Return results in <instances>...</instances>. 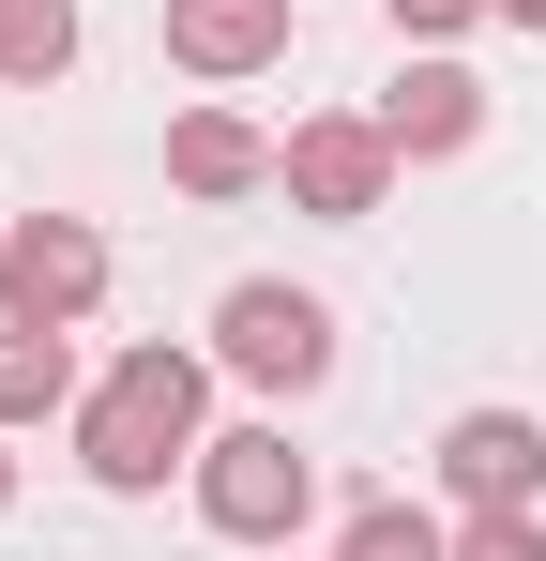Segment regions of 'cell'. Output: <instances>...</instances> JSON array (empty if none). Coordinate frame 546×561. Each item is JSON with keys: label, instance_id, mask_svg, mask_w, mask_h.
<instances>
[{"label": "cell", "instance_id": "6da1fadb", "mask_svg": "<svg viewBox=\"0 0 546 561\" xmlns=\"http://www.w3.org/2000/svg\"><path fill=\"white\" fill-rule=\"evenodd\" d=\"M197 440H213V350H122V365L77 394V470L106 485V501H152L168 470H197Z\"/></svg>", "mask_w": 546, "mask_h": 561}, {"label": "cell", "instance_id": "7a4b0ae2", "mask_svg": "<svg viewBox=\"0 0 546 561\" xmlns=\"http://www.w3.org/2000/svg\"><path fill=\"white\" fill-rule=\"evenodd\" d=\"M182 485H197V531H228V547H288L319 516V456L288 425H213Z\"/></svg>", "mask_w": 546, "mask_h": 561}, {"label": "cell", "instance_id": "3957f363", "mask_svg": "<svg viewBox=\"0 0 546 561\" xmlns=\"http://www.w3.org/2000/svg\"><path fill=\"white\" fill-rule=\"evenodd\" d=\"M213 365L243 379V394H273V410L319 394V379H334V304L288 288V274H243L228 304H213Z\"/></svg>", "mask_w": 546, "mask_h": 561}, {"label": "cell", "instance_id": "277c9868", "mask_svg": "<svg viewBox=\"0 0 546 561\" xmlns=\"http://www.w3.org/2000/svg\"><path fill=\"white\" fill-rule=\"evenodd\" d=\"M395 137H379V106H319V122H288L273 137V183H288V213H319V228H364L379 197H395Z\"/></svg>", "mask_w": 546, "mask_h": 561}, {"label": "cell", "instance_id": "5b68a950", "mask_svg": "<svg viewBox=\"0 0 546 561\" xmlns=\"http://www.w3.org/2000/svg\"><path fill=\"white\" fill-rule=\"evenodd\" d=\"M91 304H106V228H91V213H15V243H0V319L77 334Z\"/></svg>", "mask_w": 546, "mask_h": 561}, {"label": "cell", "instance_id": "8992f818", "mask_svg": "<svg viewBox=\"0 0 546 561\" xmlns=\"http://www.w3.org/2000/svg\"><path fill=\"white\" fill-rule=\"evenodd\" d=\"M379 137H395L410 168L470 152V137H486V77H470L455 46H410V61H395V92H379Z\"/></svg>", "mask_w": 546, "mask_h": 561}, {"label": "cell", "instance_id": "52a82bcc", "mask_svg": "<svg viewBox=\"0 0 546 561\" xmlns=\"http://www.w3.org/2000/svg\"><path fill=\"white\" fill-rule=\"evenodd\" d=\"M441 485H455V516L532 501V485H546V425H532V410H455V425H441Z\"/></svg>", "mask_w": 546, "mask_h": 561}, {"label": "cell", "instance_id": "ba28073f", "mask_svg": "<svg viewBox=\"0 0 546 561\" xmlns=\"http://www.w3.org/2000/svg\"><path fill=\"white\" fill-rule=\"evenodd\" d=\"M168 61L197 77V92L273 77V61H288V0H168Z\"/></svg>", "mask_w": 546, "mask_h": 561}, {"label": "cell", "instance_id": "9c48e42d", "mask_svg": "<svg viewBox=\"0 0 546 561\" xmlns=\"http://www.w3.org/2000/svg\"><path fill=\"white\" fill-rule=\"evenodd\" d=\"M168 183L182 197H259L273 183V137L243 122V106H182L168 122Z\"/></svg>", "mask_w": 546, "mask_h": 561}, {"label": "cell", "instance_id": "30bf717a", "mask_svg": "<svg viewBox=\"0 0 546 561\" xmlns=\"http://www.w3.org/2000/svg\"><path fill=\"white\" fill-rule=\"evenodd\" d=\"M61 410H77V334L0 319V425H61Z\"/></svg>", "mask_w": 546, "mask_h": 561}, {"label": "cell", "instance_id": "8fae6325", "mask_svg": "<svg viewBox=\"0 0 546 561\" xmlns=\"http://www.w3.org/2000/svg\"><path fill=\"white\" fill-rule=\"evenodd\" d=\"M77 77V0H0V92Z\"/></svg>", "mask_w": 546, "mask_h": 561}, {"label": "cell", "instance_id": "7c38bea8", "mask_svg": "<svg viewBox=\"0 0 546 561\" xmlns=\"http://www.w3.org/2000/svg\"><path fill=\"white\" fill-rule=\"evenodd\" d=\"M334 561H455V531L425 516V501H350V531H334Z\"/></svg>", "mask_w": 546, "mask_h": 561}, {"label": "cell", "instance_id": "4fadbf2b", "mask_svg": "<svg viewBox=\"0 0 546 561\" xmlns=\"http://www.w3.org/2000/svg\"><path fill=\"white\" fill-rule=\"evenodd\" d=\"M455 561H546V516L501 501V516H455Z\"/></svg>", "mask_w": 546, "mask_h": 561}, {"label": "cell", "instance_id": "5bb4252c", "mask_svg": "<svg viewBox=\"0 0 546 561\" xmlns=\"http://www.w3.org/2000/svg\"><path fill=\"white\" fill-rule=\"evenodd\" d=\"M395 15V46H455V31H486V0H379Z\"/></svg>", "mask_w": 546, "mask_h": 561}, {"label": "cell", "instance_id": "9a60e30c", "mask_svg": "<svg viewBox=\"0 0 546 561\" xmlns=\"http://www.w3.org/2000/svg\"><path fill=\"white\" fill-rule=\"evenodd\" d=\"M486 15H501V31H546V0H486Z\"/></svg>", "mask_w": 546, "mask_h": 561}, {"label": "cell", "instance_id": "2e32d148", "mask_svg": "<svg viewBox=\"0 0 546 561\" xmlns=\"http://www.w3.org/2000/svg\"><path fill=\"white\" fill-rule=\"evenodd\" d=\"M0 440H15V425H0ZM0 516H15V456H0Z\"/></svg>", "mask_w": 546, "mask_h": 561}, {"label": "cell", "instance_id": "e0dca14e", "mask_svg": "<svg viewBox=\"0 0 546 561\" xmlns=\"http://www.w3.org/2000/svg\"><path fill=\"white\" fill-rule=\"evenodd\" d=\"M0 243H15V213H0Z\"/></svg>", "mask_w": 546, "mask_h": 561}, {"label": "cell", "instance_id": "ac0fdd59", "mask_svg": "<svg viewBox=\"0 0 546 561\" xmlns=\"http://www.w3.org/2000/svg\"><path fill=\"white\" fill-rule=\"evenodd\" d=\"M259 561H288V547H259Z\"/></svg>", "mask_w": 546, "mask_h": 561}]
</instances>
